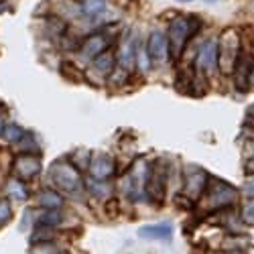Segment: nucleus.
I'll list each match as a JSON object with an SVG mask.
<instances>
[{
    "mask_svg": "<svg viewBox=\"0 0 254 254\" xmlns=\"http://www.w3.org/2000/svg\"><path fill=\"white\" fill-rule=\"evenodd\" d=\"M240 218L244 224L254 226V199H246V203L242 205V211H240Z\"/></svg>",
    "mask_w": 254,
    "mask_h": 254,
    "instance_id": "393cba45",
    "label": "nucleus"
},
{
    "mask_svg": "<svg viewBox=\"0 0 254 254\" xmlns=\"http://www.w3.org/2000/svg\"><path fill=\"white\" fill-rule=\"evenodd\" d=\"M92 67L100 73V75H110L116 69V53L108 47L104 53H100L98 57L92 59Z\"/></svg>",
    "mask_w": 254,
    "mask_h": 254,
    "instance_id": "2eb2a0df",
    "label": "nucleus"
},
{
    "mask_svg": "<svg viewBox=\"0 0 254 254\" xmlns=\"http://www.w3.org/2000/svg\"><path fill=\"white\" fill-rule=\"evenodd\" d=\"M197 73L214 75L218 71V39L209 37L197 51Z\"/></svg>",
    "mask_w": 254,
    "mask_h": 254,
    "instance_id": "0eeeda50",
    "label": "nucleus"
},
{
    "mask_svg": "<svg viewBox=\"0 0 254 254\" xmlns=\"http://www.w3.org/2000/svg\"><path fill=\"white\" fill-rule=\"evenodd\" d=\"M90 179L94 181H110L116 173V161L108 153H94L90 157Z\"/></svg>",
    "mask_w": 254,
    "mask_h": 254,
    "instance_id": "6e6552de",
    "label": "nucleus"
},
{
    "mask_svg": "<svg viewBox=\"0 0 254 254\" xmlns=\"http://www.w3.org/2000/svg\"><path fill=\"white\" fill-rule=\"evenodd\" d=\"M83 185L90 189V193H92V195H96V197H100V199H104L106 195L110 193V185H108V181H94V179H90V181H86Z\"/></svg>",
    "mask_w": 254,
    "mask_h": 254,
    "instance_id": "4be33fe9",
    "label": "nucleus"
},
{
    "mask_svg": "<svg viewBox=\"0 0 254 254\" xmlns=\"http://www.w3.org/2000/svg\"><path fill=\"white\" fill-rule=\"evenodd\" d=\"M31 254H61V250L55 242H41V244H33Z\"/></svg>",
    "mask_w": 254,
    "mask_h": 254,
    "instance_id": "b1692460",
    "label": "nucleus"
},
{
    "mask_svg": "<svg viewBox=\"0 0 254 254\" xmlns=\"http://www.w3.org/2000/svg\"><path fill=\"white\" fill-rule=\"evenodd\" d=\"M61 222H63L61 209H43L35 220V228H51V230H55L57 226H61Z\"/></svg>",
    "mask_w": 254,
    "mask_h": 254,
    "instance_id": "f3484780",
    "label": "nucleus"
},
{
    "mask_svg": "<svg viewBox=\"0 0 254 254\" xmlns=\"http://www.w3.org/2000/svg\"><path fill=\"white\" fill-rule=\"evenodd\" d=\"M144 47H146V53H149V57H151V63H155V65H165L167 57L171 55L167 35L163 31H151Z\"/></svg>",
    "mask_w": 254,
    "mask_h": 254,
    "instance_id": "9d476101",
    "label": "nucleus"
},
{
    "mask_svg": "<svg viewBox=\"0 0 254 254\" xmlns=\"http://www.w3.org/2000/svg\"><path fill=\"white\" fill-rule=\"evenodd\" d=\"M207 199H209V205L214 209H230L232 205L236 203V197H238V189L232 187L230 183L218 179V181H211L207 183Z\"/></svg>",
    "mask_w": 254,
    "mask_h": 254,
    "instance_id": "20e7f679",
    "label": "nucleus"
},
{
    "mask_svg": "<svg viewBox=\"0 0 254 254\" xmlns=\"http://www.w3.org/2000/svg\"><path fill=\"white\" fill-rule=\"evenodd\" d=\"M246 171H250V173H254V157H250V159L246 161Z\"/></svg>",
    "mask_w": 254,
    "mask_h": 254,
    "instance_id": "c756f323",
    "label": "nucleus"
},
{
    "mask_svg": "<svg viewBox=\"0 0 254 254\" xmlns=\"http://www.w3.org/2000/svg\"><path fill=\"white\" fill-rule=\"evenodd\" d=\"M244 153H246L248 157H254V138L246 142V146H244Z\"/></svg>",
    "mask_w": 254,
    "mask_h": 254,
    "instance_id": "c85d7f7f",
    "label": "nucleus"
},
{
    "mask_svg": "<svg viewBox=\"0 0 254 254\" xmlns=\"http://www.w3.org/2000/svg\"><path fill=\"white\" fill-rule=\"evenodd\" d=\"M49 177L53 181V185L63 193H69V195H77L81 193L83 189V177L81 171L65 159H59L49 167Z\"/></svg>",
    "mask_w": 254,
    "mask_h": 254,
    "instance_id": "f03ea898",
    "label": "nucleus"
},
{
    "mask_svg": "<svg viewBox=\"0 0 254 254\" xmlns=\"http://www.w3.org/2000/svg\"><path fill=\"white\" fill-rule=\"evenodd\" d=\"M207 2H214V0H207Z\"/></svg>",
    "mask_w": 254,
    "mask_h": 254,
    "instance_id": "c9c22d12",
    "label": "nucleus"
},
{
    "mask_svg": "<svg viewBox=\"0 0 254 254\" xmlns=\"http://www.w3.org/2000/svg\"><path fill=\"white\" fill-rule=\"evenodd\" d=\"M252 67H254V57H250L244 49H240V55H238V61L234 65V88L244 94L250 90V73H252Z\"/></svg>",
    "mask_w": 254,
    "mask_h": 254,
    "instance_id": "f8f14e48",
    "label": "nucleus"
},
{
    "mask_svg": "<svg viewBox=\"0 0 254 254\" xmlns=\"http://www.w3.org/2000/svg\"><path fill=\"white\" fill-rule=\"evenodd\" d=\"M201 29V20L197 16H175L167 29V41H169V51L181 55L185 45L191 41L197 31Z\"/></svg>",
    "mask_w": 254,
    "mask_h": 254,
    "instance_id": "f257e3e1",
    "label": "nucleus"
},
{
    "mask_svg": "<svg viewBox=\"0 0 254 254\" xmlns=\"http://www.w3.org/2000/svg\"><path fill=\"white\" fill-rule=\"evenodd\" d=\"M136 47H138L136 33H126L120 41V47L116 53V63H120V67L126 69L128 73L136 67Z\"/></svg>",
    "mask_w": 254,
    "mask_h": 254,
    "instance_id": "9b49d317",
    "label": "nucleus"
},
{
    "mask_svg": "<svg viewBox=\"0 0 254 254\" xmlns=\"http://www.w3.org/2000/svg\"><path fill=\"white\" fill-rule=\"evenodd\" d=\"M12 218V209H10V201L0 197V226H4L6 222H10Z\"/></svg>",
    "mask_w": 254,
    "mask_h": 254,
    "instance_id": "a878e982",
    "label": "nucleus"
},
{
    "mask_svg": "<svg viewBox=\"0 0 254 254\" xmlns=\"http://www.w3.org/2000/svg\"><path fill=\"white\" fill-rule=\"evenodd\" d=\"M4 124H6V122L2 120V114H0V136H2V128H4Z\"/></svg>",
    "mask_w": 254,
    "mask_h": 254,
    "instance_id": "2f4dec72",
    "label": "nucleus"
},
{
    "mask_svg": "<svg viewBox=\"0 0 254 254\" xmlns=\"http://www.w3.org/2000/svg\"><path fill=\"white\" fill-rule=\"evenodd\" d=\"M43 171L41 155H16L12 161V177L20 181H31Z\"/></svg>",
    "mask_w": 254,
    "mask_h": 254,
    "instance_id": "423d86ee",
    "label": "nucleus"
},
{
    "mask_svg": "<svg viewBox=\"0 0 254 254\" xmlns=\"http://www.w3.org/2000/svg\"><path fill=\"white\" fill-rule=\"evenodd\" d=\"M65 199L61 197V193H57L55 189H41L37 195V205L41 209H61Z\"/></svg>",
    "mask_w": 254,
    "mask_h": 254,
    "instance_id": "dca6fc26",
    "label": "nucleus"
},
{
    "mask_svg": "<svg viewBox=\"0 0 254 254\" xmlns=\"http://www.w3.org/2000/svg\"><path fill=\"white\" fill-rule=\"evenodd\" d=\"M177 2H193V0H177Z\"/></svg>",
    "mask_w": 254,
    "mask_h": 254,
    "instance_id": "f704fd0d",
    "label": "nucleus"
},
{
    "mask_svg": "<svg viewBox=\"0 0 254 254\" xmlns=\"http://www.w3.org/2000/svg\"><path fill=\"white\" fill-rule=\"evenodd\" d=\"M250 86H254V67H252V73H250Z\"/></svg>",
    "mask_w": 254,
    "mask_h": 254,
    "instance_id": "473e14b6",
    "label": "nucleus"
},
{
    "mask_svg": "<svg viewBox=\"0 0 254 254\" xmlns=\"http://www.w3.org/2000/svg\"><path fill=\"white\" fill-rule=\"evenodd\" d=\"M248 114H250V116L254 118V104H252V106H250V108H248Z\"/></svg>",
    "mask_w": 254,
    "mask_h": 254,
    "instance_id": "72a5a7b5",
    "label": "nucleus"
},
{
    "mask_svg": "<svg viewBox=\"0 0 254 254\" xmlns=\"http://www.w3.org/2000/svg\"><path fill=\"white\" fill-rule=\"evenodd\" d=\"M140 238H151V240H171L173 236V226L171 224H153V226H142L138 230Z\"/></svg>",
    "mask_w": 254,
    "mask_h": 254,
    "instance_id": "4468645a",
    "label": "nucleus"
},
{
    "mask_svg": "<svg viewBox=\"0 0 254 254\" xmlns=\"http://www.w3.org/2000/svg\"><path fill=\"white\" fill-rule=\"evenodd\" d=\"M167 175L169 169L165 167V163H155L149 169V179H146V189L144 193H149L151 199L155 201H163L165 197V183H167Z\"/></svg>",
    "mask_w": 254,
    "mask_h": 254,
    "instance_id": "1a4fd4ad",
    "label": "nucleus"
},
{
    "mask_svg": "<svg viewBox=\"0 0 254 254\" xmlns=\"http://www.w3.org/2000/svg\"><path fill=\"white\" fill-rule=\"evenodd\" d=\"M224 254H244V250H226Z\"/></svg>",
    "mask_w": 254,
    "mask_h": 254,
    "instance_id": "7c9ffc66",
    "label": "nucleus"
},
{
    "mask_svg": "<svg viewBox=\"0 0 254 254\" xmlns=\"http://www.w3.org/2000/svg\"><path fill=\"white\" fill-rule=\"evenodd\" d=\"M183 175H185L183 177V195L189 197L191 201H197L205 193L207 183H209V175L195 165H189Z\"/></svg>",
    "mask_w": 254,
    "mask_h": 254,
    "instance_id": "39448f33",
    "label": "nucleus"
},
{
    "mask_svg": "<svg viewBox=\"0 0 254 254\" xmlns=\"http://www.w3.org/2000/svg\"><path fill=\"white\" fill-rule=\"evenodd\" d=\"M77 2H79L81 14L86 16H98L106 8V0H77Z\"/></svg>",
    "mask_w": 254,
    "mask_h": 254,
    "instance_id": "412c9836",
    "label": "nucleus"
},
{
    "mask_svg": "<svg viewBox=\"0 0 254 254\" xmlns=\"http://www.w3.org/2000/svg\"><path fill=\"white\" fill-rule=\"evenodd\" d=\"M110 47V41L106 37V33H92L79 43V51L86 59H94L100 53H104Z\"/></svg>",
    "mask_w": 254,
    "mask_h": 254,
    "instance_id": "ddd939ff",
    "label": "nucleus"
},
{
    "mask_svg": "<svg viewBox=\"0 0 254 254\" xmlns=\"http://www.w3.org/2000/svg\"><path fill=\"white\" fill-rule=\"evenodd\" d=\"M25 132H27V130H25L20 124H16V122H6L4 128H2V138H4L8 144H16L20 138H23Z\"/></svg>",
    "mask_w": 254,
    "mask_h": 254,
    "instance_id": "aec40b11",
    "label": "nucleus"
},
{
    "mask_svg": "<svg viewBox=\"0 0 254 254\" xmlns=\"http://www.w3.org/2000/svg\"><path fill=\"white\" fill-rule=\"evenodd\" d=\"M108 77H110V81L114 83V86H122V83L126 81V77H128V71L122 69V67H116Z\"/></svg>",
    "mask_w": 254,
    "mask_h": 254,
    "instance_id": "bb28decb",
    "label": "nucleus"
},
{
    "mask_svg": "<svg viewBox=\"0 0 254 254\" xmlns=\"http://www.w3.org/2000/svg\"><path fill=\"white\" fill-rule=\"evenodd\" d=\"M14 149L18 151V155H41V144L37 142V136L33 132H25Z\"/></svg>",
    "mask_w": 254,
    "mask_h": 254,
    "instance_id": "a211bd4d",
    "label": "nucleus"
},
{
    "mask_svg": "<svg viewBox=\"0 0 254 254\" xmlns=\"http://www.w3.org/2000/svg\"><path fill=\"white\" fill-rule=\"evenodd\" d=\"M6 193L10 199H16V201H25L29 197V189L25 185V181H20L16 177H10L6 181Z\"/></svg>",
    "mask_w": 254,
    "mask_h": 254,
    "instance_id": "6ab92c4d",
    "label": "nucleus"
},
{
    "mask_svg": "<svg viewBox=\"0 0 254 254\" xmlns=\"http://www.w3.org/2000/svg\"><path fill=\"white\" fill-rule=\"evenodd\" d=\"M240 49H242V41L238 31L226 29L218 39V69L224 75H232V71H234Z\"/></svg>",
    "mask_w": 254,
    "mask_h": 254,
    "instance_id": "7ed1b4c3",
    "label": "nucleus"
},
{
    "mask_svg": "<svg viewBox=\"0 0 254 254\" xmlns=\"http://www.w3.org/2000/svg\"><path fill=\"white\" fill-rule=\"evenodd\" d=\"M151 57H149V53H146V47L144 45H138L136 47V67L142 71V73H146L151 69Z\"/></svg>",
    "mask_w": 254,
    "mask_h": 254,
    "instance_id": "5701e85b",
    "label": "nucleus"
},
{
    "mask_svg": "<svg viewBox=\"0 0 254 254\" xmlns=\"http://www.w3.org/2000/svg\"><path fill=\"white\" fill-rule=\"evenodd\" d=\"M242 193L248 197V199H254V177L246 179L244 185H242Z\"/></svg>",
    "mask_w": 254,
    "mask_h": 254,
    "instance_id": "cd10ccee",
    "label": "nucleus"
}]
</instances>
